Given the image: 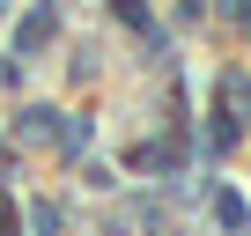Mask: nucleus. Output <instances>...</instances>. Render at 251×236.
<instances>
[{"label":"nucleus","mask_w":251,"mask_h":236,"mask_svg":"<svg viewBox=\"0 0 251 236\" xmlns=\"http://www.w3.org/2000/svg\"><path fill=\"white\" fill-rule=\"evenodd\" d=\"M214 214H222V221H229V229H244V221H251V207H244V199H236V192H222V199H214Z\"/></svg>","instance_id":"obj_2"},{"label":"nucleus","mask_w":251,"mask_h":236,"mask_svg":"<svg viewBox=\"0 0 251 236\" xmlns=\"http://www.w3.org/2000/svg\"><path fill=\"white\" fill-rule=\"evenodd\" d=\"M52 30H59V0H45V8H30V15H23V30H15V52H37Z\"/></svg>","instance_id":"obj_1"},{"label":"nucleus","mask_w":251,"mask_h":236,"mask_svg":"<svg viewBox=\"0 0 251 236\" xmlns=\"http://www.w3.org/2000/svg\"><path fill=\"white\" fill-rule=\"evenodd\" d=\"M0 236H23V229H15V199H8V192H0Z\"/></svg>","instance_id":"obj_4"},{"label":"nucleus","mask_w":251,"mask_h":236,"mask_svg":"<svg viewBox=\"0 0 251 236\" xmlns=\"http://www.w3.org/2000/svg\"><path fill=\"white\" fill-rule=\"evenodd\" d=\"M111 8H118V15H126V23H133V30H141V37H155V23H148V8H141V0H111Z\"/></svg>","instance_id":"obj_3"}]
</instances>
